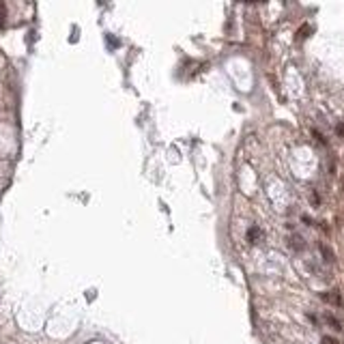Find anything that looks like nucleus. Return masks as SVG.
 I'll return each mask as SVG.
<instances>
[{
    "label": "nucleus",
    "instance_id": "39448f33",
    "mask_svg": "<svg viewBox=\"0 0 344 344\" xmlns=\"http://www.w3.org/2000/svg\"><path fill=\"white\" fill-rule=\"evenodd\" d=\"M258 236H260V230H258V228H252V230H250V241L256 243Z\"/></svg>",
    "mask_w": 344,
    "mask_h": 344
},
{
    "label": "nucleus",
    "instance_id": "f257e3e1",
    "mask_svg": "<svg viewBox=\"0 0 344 344\" xmlns=\"http://www.w3.org/2000/svg\"><path fill=\"white\" fill-rule=\"evenodd\" d=\"M322 301H327V304H332V306H342V297H340V292L338 290H327V292H322Z\"/></svg>",
    "mask_w": 344,
    "mask_h": 344
},
{
    "label": "nucleus",
    "instance_id": "423d86ee",
    "mask_svg": "<svg viewBox=\"0 0 344 344\" xmlns=\"http://www.w3.org/2000/svg\"><path fill=\"white\" fill-rule=\"evenodd\" d=\"M320 344H340L336 338H332V336H322V340H320Z\"/></svg>",
    "mask_w": 344,
    "mask_h": 344
},
{
    "label": "nucleus",
    "instance_id": "7ed1b4c3",
    "mask_svg": "<svg viewBox=\"0 0 344 344\" xmlns=\"http://www.w3.org/2000/svg\"><path fill=\"white\" fill-rule=\"evenodd\" d=\"M320 252H322V256H325L327 262H334V252H332V250H329L327 246H320Z\"/></svg>",
    "mask_w": 344,
    "mask_h": 344
},
{
    "label": "nucleus",
    "instance_id": "f03ea898",
    "mask_svg": "<svg viewBox=\"0 0 344 344\" xmlns=\"http://www.w3.org/2000/svg\"><path fill=\"white\" fill-rule=\"evenodd\" d=\"M325 320H327V325H332L334 329H336V332H342V322L338 320V318H336V316H332V314H325Z\"/></svg>",
    "mask_w": 344,
    "mask_h": 344
},
{
    "label": "nucleus",
    "instance_id": "20e7f679",
    "mask_svg": "<svg viewBox=\"0 0 344 344\" xmlns=\"http://www.w3.org/2000/svg\"><path fill=\"white\" fill-rule=\"evenodd\" d=\"M4 22H6V6L4 2H0V28L4 26Z\"/></svg>",
    "mask_w": 344,
    "mask_h": 344
}]
</instances>
